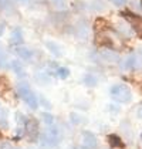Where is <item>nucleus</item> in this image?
Wrapping results in <instances>:
<instances>
[{
	"instance_id": "obj_1",
	"label": "nucleus",
	"mask_w": 142,
	"mask_h": 149,
	"mask_svg": "<svg viewBox=\"0 0 142 149\" xmlns=\"http://www.w3.org/2000/svg\"><path fill=\"white\" fill-rule=\"evenodd\" d=\"M16 91H17V95H19L31 109H37V108H38V100H37L36 94L33 92V90L30 88L29 84H26V82L17 84Z\"/></svg>"
},
{
	"instance_id": "obj_2",
	"label": "nucleus",
	"mask_w": 142,
	"mask_h": 149,
	"mask_svg": "<svg viewBox=\"0 0 142 149\" xmlns=\"http://www.w3.org/2000/svg\"><path fill=\"white\" fill-rule=\"evenodd\" d=\"M109 95L117 102L128 104L132 100V91H131L129 87L125 85V84H115V85H112L111 90H109Z\"/></svg>"
},
{
	"instance_id": "obj_3",
	"label": "nucleus",
	"mask_w": 142,
	"mask_h": 149,
	"mask_svg": "<svg viewBox=\"0 0 142 149\" xmlns=\"http://www.w3.org/2000/svg\"><path fill=\"white\" fill-rule=\"evenodd\" d=\"M41 142L44 145H48V146H54L57 145L60 141H61V134H60V129L56 125L47 126V129L41 134Z\"/></svg>"
},
{
	"instance_id": "obj_4",
	"label": "nucleus",
	"mask_w": 142,
	"mask_h": 149,
	"mask_svg": "<svg viewBox=\"0 0 142 149\" xmlns=\"http://www.w3.org/2000/svg\"><path fill=\"white\" fill-rule=\"evenodd\" d=\"M83 148L84 149H97L98 148V141L93 132L85 131L83 132Z\"/></svg>"
},
{
	"instance_id": "obj_5",
	"label": "nucleus",
	"mask_w": 142,
	"mask_h": 149,
	"mask_svg": "<svg viewBox=\"0 0 142 149\" xmlns=\"http://www.w3.org/2000/svg\"><path fill=\"white\" fill-rule=\"evenodd\" d=\"M122 16L127 19V22L132 26V29H135L136 31H142V19L136 14H132V13L127 12V13H122Z\"/></svg>"
},
{
	"instance_id": "obj_6",
	"label": "nucleus",
	"mask_w": 142,
	"mask_h": 149,
	"mask_svg": "<svg viewBox=\"0 0 142 149\" xmlns=\"http://www.w3.org/2000/svg\"><path fill=\"white\" fill-rule=\"evenodd\" d=\"M9 41H10V44L13 46H22L24 41L23 38V31H22V29H19V27H16L14 30L12 31V34H10V38H9Z\"/></svg>"
},
{
	"instance_id": "obj_7",
	"label": "nucleus",
	"mask_w": 142,
	"mask_h": 149,
	"mask_svg": "<svg viewBox=\"0 0 142 149\" xmlns=\"http://www.w3.org/2000/svg\"><path fill=\"white\" fill-rule=\"evenodd\" d=\"M14 51H16V54H17L19 57L23 58V60H31V58H33V51L29 50L27 47L19 46V47H16Z\"/></svg>"
},
{
	"instance_id": "obj_8",
	"label": "nucleus",
	"mask_w": 142,
	"mask_h": 149,
	"mask_svg": "<svg viewBox=\"0 0 142 149\" xmlns=\"http://www.w3.org/2000/svg\"><path fill=\"white\" fill-rule=\"evenodd\" d=\"M138 65H139V64H138V60H136L135 53L129 54V56L127 57V60H125V63H124V68L125 70H135Z\"/></svg>"
},
{
	"instance_id": "obj_9",
	"label": "nucleus",
	"mask_w": 142,
	"mask_h": 149,
	"mask_svg": "<svg viewBox=\"0 0 142 149\" xmlns=\"http://www.w3.org/2000/svg\"><path fill=\"white\" fill-rule=\"evenodd\" d=\"M101 57L104 58V60H106V61H109V63H118L119 61L118 54L117 53H112V51H108V50L101 53Z\"/></svg>"
},
{
	"instance_id": "obj_10",
	"label": "nucleus",
	"mask_w": 142,
	"mask_h": 149,
	"mask_svg": "<svg viewBox=\"0 0 142 149\" xmlns=\"http://www.w3.org/2000/svg\"><path fill=\"white\" fill-rule=\"evenodd\" d=\"M46 46H47V48L54 54V56H57V57H61V48H60L56 43H53V41H47L46 43Z\"/></svg>"
},
{
	"instance_id": "obj_11",
	"label": "nucleus",
	"mask_w": 142,
	"mask_h": 149,
	"mask_svg": "<svg viewBox=\"0 0 142 149\" xmlns=\"http://www.w3.org/2000/svg\"><path fill=\"white\" fill-rule=\"evenodd\" d=\"M41 118H43L44 124H46L47 126L54 125V116L50 114V112H43V114H41Z\"/></svg>"
},
{
	"instance_id": "obj_12",
	"label": "nucleus",
	"mask_w": 142,
	"mask_h": 149,
	"mask_svg": "<svg viewBox=\"0 0 142 149\" xmlns=\"http://www.w3.org/2000/svg\"><path fill=\"white\" fill-rule=\"evenodd\" d=\"M12 68L14 70V72L17 75H24V68L19 61H12Z\"/></svg>"
},
{
	"instance_id": "obj_13",
	"label": "nucleus",
	"mask_w": 142,
	"mask_h": 149,
	"mask_svg": "<svg viewBox=\"0 0 142 149\" xmlns=\"http://www.w3.org/2000/svg\"><path fill=\"white\" fill-rule=\"evenodd\" d=\"M56 74L58 75L60 78H67L70 75V70L67 68V67H58V68L56 70Z\"/></svg>"
},
{
	"instance_id": "obj_14",
	"label": "nucleus",
	"mask_w": 142,
	"mask_h": 149,
	"mask_svg": "<svg viewBox=\"0 0 142 149\" xmlns=\"http://www.w3.org/2000/svg\"><path fill=\"white\" fill-rule=\"evenodd\" d=\"M51 3H53L54 7L58 9V10H64V9L67 7V1H65V0H51Z\"/></svg>"
},
{
	"instance_id": "obj_15",
	"label": "nucleus",
	"mask_w": 142,
	"mask_h": 149,
	"mask_svg": "<svg viewBox=\"0 0 142 149\" xmlns=\"http://www.w3.org/2000/svg\"><path fill=\"white\" fill-rule=\"evenodd\" d=\"M84 82H85L87 85H90V87H94L95 84H97V78H95L94 75H85Z\"/></svg>"
},
{
	"instance_id": "obj_16",
	"label": "nucleus",
	"mask_w": 142,
	"mask_h": 149,
	"mask_svg": "<svg viewBox=\"0 0 142 149\" xmlns=\"http://www.w3.org/2000/svg\"><path fill=\"white\" fill-rule=\"evenodd\" d=\"M4 64H6V54H4V50L0 44V67H4Z\"/></svg>"
},
{
	"instance_id": "obj_17",
	"label": "nucleus",
	"mask_w": 142,
	"mask_h": 149,
	"mask_svg": "<svg viewBox=\"0 0 142 149\" xmlns=\"http://www.w3.org/2000/svg\"><path fill=\"white\" fill-rule=\"evenodd\" d=\"M109 142L112 143V146H121V141H119L118 136H115V135H111V136H109Z\"/></svg>"
},
{
	"instance_id": "obj_18",
	"label": "nucleus",
	"mask_w": 142,
	"mask_h": 149,
	"mask_svg": "<svg viewBox=\"0 0 142 149\" xmlns=\"http://www.w3.org/2000/svg\"><path fill=\"white\" fill-rule=\"evenodd\" d=\"M135 56H136V60H138V64L141 65V64H142V47L136 48V51H135Z\"/></svg>"
},
{
	"instance_id": "obj_19",
	"label": "nucleus",
	"mask_w": 142,
	"mask_h": 149,
	"mask_svg": "<svg viewBox=\"0 0 142 149\" xmlns=\"http://www.w3.org/2000/svg\"><path fill=\"white\" fill-rule=\"evenodd\" d=\"M0 149H20V148L14 146V145H12V143H9V142H3V143L0 145Z\"/></svg>"
},
{
	"instance_id": "obj_20",
	"label": "nucleus",
	"mask_w": 142,
	"mask_h": 149,
	"mask_svg": "<svg viewBox=\"0 0 142 149\" xmlns=\"http://www.w3.org/2000/svg\"><path fill=\"white\" fill-rule=\"evenodd\" d=\"M115 6H118V7H122V6H125L127 4V0H111Z\"/></svg>"
},
{
	"instance_id": "obj_21",
	"label": "nucleus",
	"mask_w": 142,
	"mask_h": 149,
	"mask_svg": "<svg viewBox=\"0 0 142 149\" xmlns=\"http://www.w3.org/2000/svg\"><path fill=\"white\" fill-rule=\"evenodd\" d=\"M0 6L4 9L6 6H10V0H0Z\"/></svg>"
},
{
	"instance_id": "obj_22",
	"label": "nucleus",
	"mask_w": 142,
	"mask_h": 149,
	"mask_svg": "<svg viewBox=\"0 0 142 149\" xmlns=\"http://www.w3.org/2000/svg\"><path fill=\"white\" fill-rule=\"evenodd\" d=\"M17 1H19V3H23V4H29L31 0H17Z\"/></svg>"
},
{
	"instance_id": "obj_23",
	"label": "nucleus",
	"mask_w": 142,
	"mask_h": 149,
	"mask_svg": "<svg viewBox=\"0 0 142 149\" xmlns=\"http://www.w3.org/2000/svg\"><path fill=\"white\" fill-rule=\"evenodd\" d=\"M138 116H139V118H142V105L138 108Z\"/></svg>"
},
{
	"instance_id": "obj_24",
	"label": "nucleus",
	"mask_w": 142,
	"mask_h": 149,
	"mask_svg": "<svg viewBox=\"0 0 142 149\" xmlns=\"http://www.w3.org/2000/svg\"><path fill=\"white\" fill-rule=\"evenodd\" d=\"M141 142H142V135H141Z\"/></svg>"
}]
</instances>
